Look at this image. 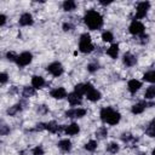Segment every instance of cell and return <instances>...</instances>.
<instances>
[{
  "mask_svg": "<svg viewBox=\"0 0 155 155\" xmlns=\"http://www.w3.org/2000/svg\"><path fill=\"white\" fill-rule=\"evenodd\" d=\"M84 22L88 27V29L97 30L103 25V17L96 10H88L84 16Z\"/></svg>",
  "mask_w": 155,
  "mask_h": 155,
  "instance_id": "6da1fadb",
  "label": "cell"
},
{
  "mask_svg": "<svg viewBox=\"0 0 155 155\" xmlns=\"http://www.w3.org/2000/svg\"><path fill=\"white\" fill-rule=\"evenodd\" d=\"M99 116H101V120L105 124H109V125H116L119 124L120 119H121V115L119 111L114 110L113 108L110 107H104L101 109V113H99Z\"/></svg>",
  "mask_w": 155,
  "mask_h": 155,
  "instance_id": "7a4b0ae2",
  "label": "cell"
},
{
  "mask_svg": "<svg viewBox=\"0 0 155 155\" xmlns=\"http://www.w3.org/2000/svg\"><path fill=\"white\" fill-rule=\"evenodd\" d=\"M79 50L82 53H91L94 50V46L91 41V36L87 33L81 34L80 40H79Z\"/></svg>",
  "mask_w": 155,
  "mask_h": 155,
  "instance_id": "3957f363",
  "label": "cell"
},
{
  "mask_svg": "<svg viewBox=\"0 0 155 155\" xmlns=\"http://www.w3.org/2000/svg\"><path fill=\"white\" fill-rule=\"evenodd\" d=\"M149 8H150V2H149V1H140V2H138L137 7H136V16H134V19L138 21V19H140V18H144V17L147 16Z\"/></svg>",
  "mask_w": 155,
  "mask_h": 155,
  "instance_id": "277c9868",
  "label": "cell"
},
{
  "mask_svg": "<svg viewBox=\"0 0 155 155\" xmlns=\"http://www.w3.org/2000/svg\"><path fill=\"white\" fill-rule=\"evenodd\" d=\"M46 70H47L52 76H56V78L61 76V75L64 73V68H63V65H62L59 62H52L51 64H48V65L46 67Z\"/></svg>",
  "mask_w": 155,
  "mask_h": 155,
  "instance_id": "5b68a950",
  "label": "cell"
},
{
  "mask_svg": "<svg viewBox=\"0 0 155 155\" xmlns=\"http://www.w3.org/2000/svg\"><path fill=\"white\" fill-rule=\"evenodd\" d=\"M33 59V54L28 51H24L22 52L21 54L17 56V59H16V64L19 67V68H23L25 65H28Z\"/></svg>",
  "mask_w": 155,
  "mask_h": 155,
  "instance_id": "8992f818",
  "label": "cell"
},
{
  "mask_svg": "<svg viewBox=\"0 0 155 155\" xmlns=\"http://www.w3.org/2000/svg\"><path fill=\"white\" fill-rule=\"evenodd\" d=\"M144 29H145L144 24L139 21H136V19H133L128 27V31L132 35H142V34H144Z\"/></svg>",
  "mask_w": 155,
  "mask_h": 155,
  "instance_id": "52a82bcc",
  "label": "cell"
},
{
  "mask_svg": "<svg viewBox=\"0 0 155 155\" xmlns=\"http://www.w3.org/2000/svg\"><path fill=\"white\" fill-rule=\"evenodd\" d=\"M153 105H155L154 102H147V101H143V102H139V103L133 104L132 108H131V111H132L133 114H142L147 107H153Z\"/></svg>",
  "mask_w": 155,
  "mask_h": 155,
  "instance_id": "ba28073f",
  "label": "cell"
},
{
  "mask_svg": "<svg viewBox=\"0 0 155 155\" xmlns=\"http://www.w3.org/2000/svg\"><path fill=\"white\" fill-rule=\"evenodd\" d=\"M64 115L67 117H70V119H80V117L86 115V109H84V108H73V109L67 110Z\"/></svg>",
  "mask_w": 155,
  "mask_h": 155,
  "instance_id": "9c48e42d",
  "label": "cell"
},
{
  "mask_svg": "<svg viewBox=\"0 0 155 155\" xmlns=\"http://www.w3.org/2000/svg\"><path fill=\"white\" fill-rule=\"evenodd\" d=\"M45 128H46L48 132H51V133H59V132L64 131L65 125H61V126H59L56 121H48V122L45 124Z\"/></svg>",
  "mask_w": 155,
  "mask_h": 155,
  "instance_id": "30bf717a",
  "label": "cell"
},
{
  "mask_svg": "<svg viewBox=\"0 0 155 155\" xmlns=\"http://www.w3.org/2000/svg\"><path fill=\"white\" fill-rule=\"evenodd\" d=\"M50 96L52 98H54V99H63V98H67L68 93H67L64 87H56V88L51 90Z\"/></svg>",
  "mask_w": 155,
  "mask_h": 155,
  "instance_id": "8fae6325",
  "label": "cell"
},
{
  "mask_svg": "<svg viewBox=\"0 0 155 155\" xmlns=\"http://www.w3.org/2000/svg\"><path fill=\"white\" fill-rule=\"evenodd\" d=\"M18 23L19 25L22 27H27V25H31L34 23V19H33V16L29 13V12H24L21 15L19 19H18Z\"/></svg>",
  "mask_w": 155,
  "mask_h": 155,
  "instance_id": "7c38bea8",
  "label": "cell"
},
{
  "mask_svg": "<svg viewBox=\"0 0 155 155\" xmlns=\"http://www.w3.org/2000/svg\"><path fill=\"white\" fill-rule=\"evenodd\" d=\"M67 99H68V102H69V104H70L71 107H78V105H80V104L82 103V98H81V96L78 94V93H75V92L68 93Z\"/></svg>",
  "mask_w": 155,
  "mask_h": 155,
  "instance_id": "4fadbf2b",
  "label": "cell"
},
{
  "mask_svg": "<svg viewBox=\"0 0 155 155\" xmlns=\"http://www.w3.org/2000/svg\"><path fill=\"white\" fill-rule=\"evenodd\" d=\"M122 62L126 67H132L137 63V57L134 54H132L131 52H126L124 56H122Z\"/></svg>",
  "mask_w": 155,
  "mask_h": 155,
  "instance_id": "5bb4252c",
  "label": "cell"
},
{
  "mask_svg": "<svg viewBox=\"0 0 155 155\" xmlns=\"http://www.w3.org/2000/svg\"><path fill=\"white\" fill-rule=\"evenodd\" d=\"M86 97H87V99L91 101V102H97V101L101 99L102 94H101L99 91H97L94 87H92V88H90V90L86 92Z\"/></svg>",
  "mask_w": 155,
  "mask_h": 155,
  "instance_id": "9a60e30c",
  "label": "cell"
},
{
  "mask_svg": "<svg viewBox=\"0 0 155 155\" xmlns=\"http://www.w3.org/2000/svg\"><path fill=\"white\" fill-rule=\"evenodd\" d=\"M142 87V82L137 79H131L128 82H127V88L131 93H136L139 88Z\"/></svg>",
  "mask_w": 155,
  "mask_h": 155,
  "instance_id": "2e32d148",
  "label": "cell"
},
{
  "mask_svg": "<svg viewBox=\"0 0 155 155\" xmlns=\"http://www.w3.org/2000/svg\"><path fill=\"white\" fill-rule=\"evenodd\" d=\"M80 132V127L78 124L73 122L70 125H65V128H64V133L68 134V136H75Z\"/></svg>",
  "mask_w": 155,
  "mask_h": 155,
  "instance_id": "e0dca14e",
  "label": "cell"
},
{
  "mask_svg": "<svg viewBox=\"0 0 155 155\" xmlns=\"http://www.w3.org/2000/svg\"><path fill=\"white\" fill-rule=\"evenodd\" d=\"M31 86L35 88V90H39V88H42L45 86V79L42 76H39V75H34L31 78Z\"/></svg>",
  "mask_w": 155,
  "mask_h": 155,
  "instance_id": "ac0fdd59",
  "label": "cell"
},
{
  "mask_svg": "<svg viewBox=\"0 0 155 155\" xmlns=\"http://www.w3.org/2000/svg\"><path fill=\"white\" fill-rule=\"evenodd\" d=\"M107 54L110 56L113 59H116L119 56V45L117 44H113L108 50H107Z\"/></svg>",
  "mask_w": 155,
  "mask_h": 155,
  "instance_id": "d6986e66",
  "label": "cell"
},
{
  "mask_svg": "<svg viewBox=\"0 0 155 155\" xmlns=\"http://www.w3.org/2000/svg\"><path fill=\"white\" fill-rule=\"evenodd\" d=\"M57 145L63 151H70L71 150V142L69 139H61Z\"/></svg>",
  "mask_w": 155,
  "mask_h": 155,
  "instance_id": "ffe728a7",
  "label": "cell"
},
{
  "mask_svg": "<svg viewBox=\"0 0 155 155\" xmlns=\"http://www.w3.org/2000/svg\"><path fill=\"white\" fill-rule=\"evenodd\" d=\"M22 109H23V107H22V103L19 102V103H17V104H15V105H12V107H10L8 109H7V115H10V116H13V115H16V114H18L19 111H22Z\"/></svg>",
  "mask_w": 155,
  "mask_h": 155,
  "instance_id": "44dd1931",
  "label": "cell"
},
{
  "mask_svg": "<svg viewBox=\"0 0 155 155\" xmlns=\"http://www.w3.org/2000/svg\"><path fill=\"white\" fill-rule=\"evenodd\" d=\"M62 7H63L64 11L70 12V11H73V10L76 8V2L73 1V0H65V1L62 4Z\"/></svg>",
  "mask_w": 155,
  "mask_h": 155,
  "instance_id": "7402d4cb",
  "label": "cell"
},
{
  "mask_svg": "<svg viewBox=\"0 0 155 155\" xmlns=\"http://www.w3.org/2000/svg\"><path fill=\"white\" fill-rule=\"evenodd\" d=\"M35 94V88L33 86H25L23 87V91H22V96L24 98H29V97H33Z\"/></svg>",
  "mask_w": 155,
  "mask_h": 155,
  "instance_id": "603a6c76",
  "label": "cell"
},
{
  "mask_svg": "<svg viewBox=\"0 0 155 155\" xmlns=\"http://www.w3.org/2000/svg\"><path fill=\"white\" fill-rule=\"evenodd\" d=\"M96 137H97V139H104V138H107L108 137V130H107V127H104V126L99 127L96 131Z\"/></svg>",
  "mask_w": 155,
  "mask_h": 155,
  "instance_id": "cb8c5ba5",
  "label": "cell"
},
{
  "mask_svg": "<svg viewBox=\"0 0 155 155\" xmlns=\"http://www.w3.org/2000/svg\"><path fill=\"white\" fill-rule=\"evenodd\" d=\"M121 140L124 142V143H130V142H137V138H134L133 136H132V133H130V132H124V133H121Z\"/></svg>",
  "mask_w": 155,
  "mask_h": 155,
  "instance_id": "d4e9b609",
  "label": "cell"
},
{
  "mask_svg": "<svg viewBox=\"0 0 155 155\" xmlns=\"http://www.w3.org/2000/svg\"><path fill=\"white\" fill-rule=\"evenodd\" d=\"M143 80L147 81V82H150V84H155V70L147 71L143 75Z\"/></svg>",
  "mask_w": 155,
  "mask_h": 155,
  "instance_id": "484cf974",
  "label": "cell"
},
{
  "mask_svg": "<svg viewBox=\"0 0 155 155\" xmlns=\"http://www.w3.org/2000/svg\"><path fill=\"white\" fill-rule=\"evenodd\" d=\"M144 97H145V99H154L155 98V85H151L145 90Z\"/></svg>",
  "mask_w": 155,
  "mask_h": 155,
  "instance_id": "4316f807",
  "label": "cell"
},
{
  "mask_svg": "<svg viewBox=\"0 0 155 155\" xmlns=\"http://www.w3.org/2000/svg\"><path fill=\"white\" fill-rule=\"evenodd\" d=\"M119 149H120L119 148V144L115 143V142H111V143H109L107 145V151L110 153V154H116L119 151Z\"/></svg>",
  "mask_w": 155,
  "mask_h": 155,
  "instance_id": "83f0119b",
  "label": "cell"
},
{
  "mask_svg": "<svg viewBox=\"0 0 155 155\" xmlns=\"http://www.w3.org/2000/svg\"><path fill=\"white\" fill-rule=\"evenodd\" d=\"M84 148H85L87 151H94V150L97 149V140H94V139L88 140V142L85 144Z\"/></svg>",
  "mask_w": 155,
  "mask_h": 155,
  "instance_id": "f1b7e54d",
  "label": "cell"
},
{
  "mask_svg": "<svg viewBox=\"0 0 155 155\" xmlns=\"http://www.w3.org/2000/svg\"><path fill=\"white\" fill-rule=\"evenodd\" d=\"M113 39H114V35H113L111 31L105 30V31L102 33V40H103V41H105V42H111Z\"/></svg>",
  "mask_w": 155,
  "mask_h": 155,
  "instance_id": "f546056e",
  "label": "cell"
},
{
  "mask_svg": "<svg viewBox=\"0 0 155 155\" xmlns=\"http://www.w3.org/2000/svg\"><path fill=\"white\" fill-rule=\"evenodd\" d=\"M74 92L82 96V94H86V90H85V84H76L74 86Z\"/></svg>",
  "mask_w": 155,
  "mask_h": 155,
  "instance_id": "4dcf8cb0",
  "label": "cell"
},
{
  "mask_svg": "<svg viewBox=\"0 0 155 155\" xmlns=\"http://www.w3.org/2000/svg\"><path fill=\"white\" fill-rule=\"evenodd\" d=\"M98 68H99V64H98L97 62H92V63H88V64H87V70H88L90 73L97 71Z\"/></svg>",
  "mask_w": 155,
  "mask_h": 155,
  "instance_id": "1f68e13d",
  "label": "cell"
},
{
  "mask_svg": "<svg viewBox=\"0 0 155 155\" xmlns=\"http://www.w3.org/2000/svg\"><path fill=\"white\" fill-rule=\"evenodd\" d=\"M33 155H44V148L41 145H36L33 150H31Z\"/></svg>",
  "mask_w": 155,
  "mask_h": 155,
  "instance_id": "d6a6232c",
  "label": "cell"
},
{
  "mask_svg": "<svg viewBox=\"0 0 155 155\" xmlns=\"http://www.w3.org/2000/svg\"><path fill=\"white\" fill-rule=\"evenodd\" d=\"M145 133H147V136H149V137H155V127L151 126V125H149V126L145 128Z\"/></svg>",
  "mask_w": 155,
  "mask_h": 155,
  "instance_id": "836d02e7",
  "label": "cell"
},
{
  "mask_svg": "<svg viewBox=\"0 0 155 155\" xmlns=\"http://www.w3.org/2000/svg\"><path fill=\"white\" fill-rule=\"evenodd\" d=\"M8 132H10L8 126H7V125H5V124H2V125L0 126V134H1V136H6Z\"/></svg>",
  "mask_w": 155,
  "mask_h": 155,
  "instance_id": "e575fe53",
  "label": "cell"
},
{
  "mask_svg": "<svg viewBox=\"0 0 155 155\" xmlns=\"http://www.w3.org/2000/svg\"><path fill=\"white\" fill-rule=\"evenodd\" d=\"M6 58H7L8 61H11V62H16V59H17V54H16L15 52L8 51V52L6 53Z\"/></svg>",
  "mask_w": 155,
  "mask_h": 155,
  "instance_id": "d590c367",
  "label": "cell"
},
{
  "mask_svg": "<svg viewBox=\"0 0 155 155\" xmlns=\"http://www.w3.org/2000/svg\"><path fill=\"white\" fill-rule=\"evenodd\" d=\"M140 44H147L148 41H149V35L148 34H142V35H139V40H138Z\"/></svg>",
  "mask_w": 155,
  "mask_h": 155,
  "instance_id": "8d00e7d4",
  "label": "cell"
},
{
  "mask_svg": "<svg viewBox=\"0 0 155 155\" xmlns=\"http://www.w3.org/2000/svg\"><path fill=\"white\" fill-rule=\"evenodd\" d=\"M36 111H38L39 114H46V113L48 111V108H47L46 105H38Z\"/></svg>",
  "mask_w": 155,
  "mask_h": 155,
  "instance_id": "74e56055",
  "label": "cell"
},
{
  "mask_svg": "<svg viewBox=\"0 0 155 155\" xmlns=\"http://www.w3.org/2000/svg\"><path fill=\"white\" fill-rule=\"evenodd\" d=\"M7 79H8V76H7V74L5 71L0 74V82H1V85H5L7 82Z\"/></svg>",
  "mask_w": 155,
  "mask_h": 155,
  "instance_id": "f35d334b",
  "label": "cell"
},
{
  "mask_svg": "<svg viewBox=\"0 0 155 155\" xmlns=\"http://www.w3.org/2000/svg\"><path fill=\"white\" fill-rule=\"evenodd\" d=\"M71 29H74V25H73L71 23L65 22V23L63 24V30H64V31H69V30H71Z\"/></svg>",
  "mask_w": 155,
  "mask_h": 155,
  "instance_id": "ab89813d",
  "label": "cell"
},
{
  "mask_svg": "<svg viewBox=\"0 0 155 155\" xmlns=\"http://www.w3.org/2000/svg\"><path fill=\"white\" fill-rule=\"evenodd\" d=\"M6 19H7V17H6L4 13H1V15H0V25H1V27H4V25H5Z\"/></svg>",
  "mask_w": 155,
  "mask_h": 155,
  "instance_id": "60d3db41",
  "label": "cell"
},
{
  "mask_svg": "<svg viewBox=\"0 0 155 155\" xmlns=\"http://www.w3.org/2000/svg\"><path fill=\"white\" fill-rule=\"evenodd\" d=\"M17 92V88H16V86H12V88L10 90V93L12 94V93H16Z\"/></svg>",
  "mask_w": 155,
  "mask_h": 155,
  "instance_id": "b9f144b4",
  "label": "cell"
},
{
  "mask_svg": "<svg viewBox=\"0 0 155 155\" xmlns=\"http://www.w3.org/2000/svg\"><path fill=\"white\" fill-rule=\"evenodd\" d=\"M110 4H111V1H101V5H104V6L105 5H110Z\"/></svg>",
  "mask_w": 155,
  "mask_h": 155,
  "instance_id": "7bdbcfd3",
  "label": "cell"
},
{
  "mask_svg": "<svg viewBox=\"0 0 155 155\" xmlns=\"http://www.w3.org/2000/svg\"><path fill=\"white\" fill-rule=\"evenodd\" d=\"M150 125H151V126H154V127H155V117H154V119H153V120H151V122H150Z\"/></svg>",
  "mask_w": 155,
  "mask_h": 155,
  "instance_id": "ee69618b",
  "label": "cell"
},
{
  "mask_svg": "<svg viewBox=\"0 0 155 155\" xmlns=\"http://www.w3.org/2000/svg\"><path fill=\"white\" fill-rule=\"evenodd\" d=\"M151 155H155V149H154V150L151 151Z\"/></svg>",
  "mask_w": 155,
  "mask_h": 155,
  "instance_id": "f6af8a7d",
  "label": "cell"
}]
</instances>
